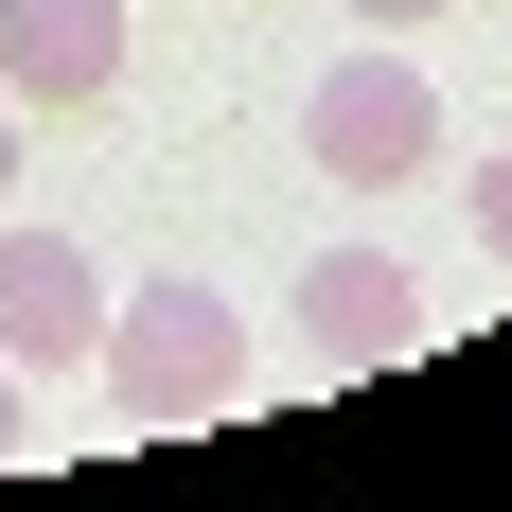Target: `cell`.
<instances>
[{
    "label": "cell",
    "instance_id": "4",
    "mask_svg": "<svg viewBox=\"0 0 512 512\" xmlns=\"http://www.w3.org/2000/svg\"><path fill=\"white\" fill-rule=\"evenodd\" d=\"M424 336V283H407V248H318L301 265V354H336V371H389Z\"/></svg>",
    "mask_w": 512,
    "mask_h": 512
},
{
    "label": "cell",
    "instance_id": "2",
    "mask_svg": "<svg viewBox=\"0 0 512 512\" xmlns=\"http://www.w3.org/2000/svg\"><path fill=\"white\" fill-rule=\"evenodd\" d=\"M301 159H318V177H354V195H389V177H442V89H424V53H407V36L336 53V71L301 89Z\"/></svg>",
    "mask_w": 512,
    "mask_h": 512
},
{
    "label": "cell",
    "instance_id": "8",
    "mask_svg": "<svg viewBox=\"0 0 512 512\" xmlns=\"http://www.w3.org/2000/svg\"><path fill=\"white\" fill-rule=\"evenodd\" d=\"M18 442H36V389H18V354H0V460H18Z\"/></svg>",
    "mask_w": 512,
    "mask_h": 512
},
{
    "label": "cell",
    "instance_id": "7",
    "mask_svg": "<svg viewBox=\"0 0 512 512\" xmlns=\"http://www.w3.org/2000/svg\"><path fill=\"white\" fill-rule=\"evenodd\" d=\"M336 18H371V36H407V18H460V0H336Z\"/></svg>",
    "mask_w": 512,
    "mask_h": 512
},
{
    "label": "cell",
    "instance_id": "9",
    "mask_svg": "<svg viewBox=\"0 0 512 512\" xmlns=\"http://www.w3.org/2000/svg\"><path fill=\"white\" fill-rule=\"evenodd\" d=\"M0 195H18V89H0Z\"/></svg>",
    "mask_w": 512,
    "mask_h": 512
},
{
    "label": "cell",
    "instance_id": "3",
    "mask_svg": "<svg viewBox=\"0 0 512 512\" xmlns=\"http://www.w3.org/2000/svg\"><path fill=\"white\" fill-rule=\"evenodd\" d=\"M0 354L18 371H89L106 354V265L71 230H18V212H0Z\"/></svg>",
    "mask_w": 512,
    "mask_h": 512
},
{
    "label": "cell",
    "instance_id": "6",
    "mask_svg": "<svg viewBox=\"0 0 512 512\" xmlns=\"http://www.w3.org/2000/svg\"><path fill=\"white\" fill-rule=\"evenodd\" d=\"M460 230H477V248L512 265V142H495V159H477V177H460Z\"/></svg>",
    "mask_w": 512,
    "mask_h": 512
},
{
    "label": "cell",
    "instance_id": "1",
    "mask_svg": "<svg viewBox=\"0 0 512 512\" xmlns=\"http://www.w3.org/2000/svg\"><path fill=\"white\" fill-rule=\"evenodd\" d=\"M106 407L142 424V442H177V424L248 407V318L212 301V283H106Z\"/></svg>",
    "mask_w": 512,
    "mask_h": 512
},
{
    "label": "cell",
    "instance_id": "5",
    "mask_svg": "<svg viewBox=\"0 0 512 512\" xmlns=\"http://www.w3.org/2000/svg\"><path fill=\"white\" fill-rule=\"evenodd\" d=\"M0 89H18V106L124 89V0H0Z\"/></svg>",
    "mask_w": 512,
    "mask_h": 512
}]
</instances>
